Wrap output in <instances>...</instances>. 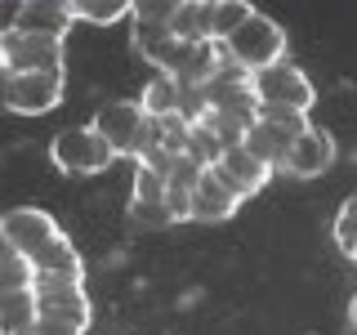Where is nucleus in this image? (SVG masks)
<instances>
[{"label": "nucleus", "instance_id": "f257e3e1", "mask_svg": "<svg viewBox=\"0 0 357 335\" xmlns=\"http://www.w3.org/2000/svg\"><path fill=\"white\" fill-rule=\"evenodd\" d=\"M94 130L116 148V156H148L156 148V121L139 103H107L94 117Z\"/></svg>", "mask_w": 357, "mask_h": 335}, {"label": "nucleus", "instance_id": "f03ea898", "mask_svg": "<svg viewBox=\"0 0 357 335\" xmlns=\"http://www.w3.org/2000/svg\"><path fill=\"white\" fill-rule=\"evenodd\" d=\"M223 50H228V59L237 67H245V72L259 76V72H268V67L286 63V31L277 27L268 14H250V22H245Z\"/></svg>", "mask_w": 357, "mask_h": 335}, {"label": "nucleus", "instance_id": "7ed1b4c3", "mask_svg": "<svg viewBox=\"0 0 357 335\" xmlns=\"http://www.w3.org/2000/svg\"><path fill=\"white\" fill-rule=\"evenodd\" d=\"M304 130H308V117H304V112L259 107V121H255L250 134H245V148L277 170V165H286V152L295 148V139H299Z\"/></svg>", "mask_w": 357, "mask_h": 335}, {"label": "nucleus", "instance_id": "20e7f679", "mask_svg": "<svg viewBox=\"0 0 357 335\" xmlns=\"http://www.w3.org/2000/svg\"><path fill=\"white\" fill-rule=\"evenodd\" d=\"M50 156L63 174H98L116 161V148L98 134L94 126H81V130H59L50 143Z\"/></svg>", "mask_w": 357, "mask_h": 335}, {"label": "nucleus", "instance_id": "39448f33", "mask_svg": "<svg viewBox=\"0 0 357 335\" xmlns=\"http://www.w3.org/2000/svg\"><path fill=\"white\" fill-rule=\"evenodd\" d=\"M0 67H5V76L63 72V40L59 36H27V31L5 27L0 31Z\"/></svg>", "mask_w": 357, "mask_h": 335}, {"label": "nucleus", "instance_id": "423d86ee", "mask_svg": "<svg viewBox=\"0 0 357 335\" xmlns=\"http://www.w3.org/2000/svg\"><path fill=\"white\" fill-rule=\"evenodd\" d=\"M0 237H5V251H14V255H22V260L31 264L40 251H50V246L63 237V228H59V219L45 215V210L18 206V210H9V215L0 219Z\"/></svg>", "mask_w": 357, "mask_h": 335}, {"label": "nucleus", "instance_id": "0eeeda50", "mask_svg": "<svg viewBox=\"0 0 357 335\" xmlns=\"http://www.w3.org/2000/svg\"><path fill=\"white\" fill-rule=\"evenodd\" d=\"M174 14H178V0H148V5H134V50H139L152 67H161L165 54L178 45Z\"/></svg>", "mask_w": 357, "mask_h": 335}, {"label": "nucleus", "instance_id": "6e6552de", "mask_svg": "<svg viewBox=\"0 0 357 335\" xmlns=\"http://www.w3.org/2000/svg\"><path fill=\"white\" fill-rule=\"evenodd\" d=\"M63 72H27V76H5L0 98L18 117H45L63 103Z\"/></svg>", "mask_w": 357, "mask_h": 335}, {"label": "nucleus", "instance_id": "1a4fd4ad", "mask_svg": "<svg viewBox=\"0 0 357 335\" xmlns=\"http://www.w3.org/2000/svg\"><path fill=\"white\" fill-rule=\"evenodd\" d=\"M255 89H259L264 107H290V112H304V117H308V107L317 103V89H312V81L295 63H277V67H268V72H259L255 76Z\"/></svg>", "mask_w": 357, "mask_h": 335}, {"label": "nucleus", "instance_id": "9d476101", "mask_svg": "<svg viewBox=\"0 0 357 335\" xmlns=\"http://www.w3.org/2000/svg\"><path fill=\"white\" fill-rule=\"evenodd\" d=\"M76 22V9L67 5V0H22L14 5V18H9V27L14 31H27V36H67Z\"/></svg>", "mask_w": 357, "mask_h": 335}, {"label": "nucleus", "instance_id": "9b49d317", "mask_svg": "<svg viewBox=\"0 0 357 335\" xmlns=\"http://www.w3.org/2000/svg\"><path fill=\"white\" fill-rule=\"evenodd\" d=\"M31 268H36V286H85V260L67 237H59L50 251H40Z\"/></svg>", "mask_w": 357, "mask_h": 335}, {"label": "nucleus", "instance_id": "f8f14e48", "mask_svg": "<svg viewBox=\"0 0 357 335\" xmlns=\"http://www.w3.org/2000/svg\"><path fill=\"white\" fill-rule=\"evenodd\" d=\"M36 290V304H40V318H54V322H63V327H72V331H81L89 327V295H85V286H31Z\"/></svg>", "mask_w": 357, "mask_h": 335}, {"label": "nucleus", "instance_id": "ddd939ff", "mask_svg": "<svg viewBox=\"0 0 357 335\" xmlns=\"http://www.w3.org/2000/svg\"><path fill=\"white\" fill-rule=\"evenodd\" d=\"M331 165H335V139H331V130H317V126H308L295 139V148L286 152V170L295 179H317Z\"/></svg>", "mask_w": 357, "mask_h": 335}, {"label": "nucleus", "instance_id": "4468645a", "mask_svg": "<svg viewBox=\"0 0 357 335\" xmlns=\"http://www.w3.org/2000/svg\"><path fill=\"white\" fill-rule=\"evenodd\" d=\"M237 206H241V197L232 193L228 179L210 165V170L201 174V184L192 188V219L197 223H223V219L237 215Z\"/></svg>", "mask_w": 357, "mask_h": 335}, {"label": "nucleus", "instance_id": "2eb2a0df", "mask_svg": "<svg viewBox=\"0 0 357 335\" xmlns=\"http://www.w3.org/2000/svg\"><path fill=\"white\" fill-rule=\"evenodd\" d=\"M215 170L228 179V188L237 193L241 201L245 197H255V193H264V184L273 179V165L259 161L250 148H232V152H223V161L215 165Z\"/></svg>", "mask_w": 357, "mask_h": 335}, {"label": "nucleus", "instance_id": "dca6fc26", "mask_svg": "<svg viewBox=\"0 0 357 335\" xmlns=\"http://www.w3.org/2000/svg\"><path fill=\"white\" fill-rule=\"evenodd\" d=\"M40 322V304H36V290H5L0 299V327L5 335H31Z\"/></svg>", "mask_w": 357, "mask_h": 335}, {"label": "nucleus", "instance_id": "f3484780", "mask_svg": "<svg viewBox=\"0 0 357 335\" xmlns=\"http://www.w3.org/2000/svg\"><path fill=\"white\" fill-rule=\"evenodd\" d=\"M139 107L148 112L152 121H161V117H183V85H178L174 76H161V72H156L152 81L143 85Z\"/></svg>", "mask_w": 357, "mask_h": 335}, {"label": "nucleus", "instance_id": "a211bd4d", "mask_svg": "<svg viewBox=\"0 0 357 335\" xmlns=\"http://www.w3.org/2000/svg\"><path fill=\"white\" fill-rule=\"evenodd\" d=\"M72 9H76V18L98 22V27H112V22H121V18H134L130 0H72Z\"/></svg>", "mask_w": 357, "mask_h": 335}, {"label": "nucleus", "instance_id": "6ab92c4d", "mask_svg": "<svg viewBox=\"0 0 357 335\" xmlns=\"http://www.w3.org/2000/svg\"><path fill=\"white\" fill-rule=\"evenodd\" d=\"M130 219L139 223V228H174V215L165 201H130Z\"/></svg>", "mask_w": 357, "mask_h": 335}, {"label": "nucleus", "instance_id": "aec40b11", "mask_svg": "<svg viewBox=\"0 0 357 335\" xmlns=\"http://www.w3.org/2000/svg\"><path fill=\"white\" fill-rule=\"evenodd\" d=\"M335 241H340V251L353 260V251H357V197H349L340 206V215H335Z\"/></svg>", "mask_w": 357, "mask_h": 335}, {"label": "nucleus", "instance_id": "412c9836", "mask_svg": "<svg viewBox=\"0 0 357 335\" xmlns=\"http://www.w3.org/2000/svg\"><path fill=\"white\" fill-rule=\"evenodd\" d=\"M130 201H165V179L134 165V197Z\"/></svg>", "mask_w": 357, "mask_h": 335}, {"label": "nucleus", "instance_id": "4be33fe9", "mask_svg": "<svg viewBox=\"0 0 357 335\" xmlns=\"http://www.w3.org/2000/svg\"><path fill=\"white\" fill-rule=\"evenodd\" d=\"M349 322H353V327H357V295L349 299Z\"/></svg>", "mask_w": 357, "mask_h": 335}, {"label": "nucleus", "instance_id": "5701e85b", "mask_svg": "<svg viewBox=\"0 0 357 335\" xmlns=\"http://www.w3.org/2000/svg\"><path fill=\"white\" fill-rule=\"evenodd\" d=\"M353 264H357V251H353Z\"/></svg>", "mask_w": 357, "mask_h": 335}]
</instances>
